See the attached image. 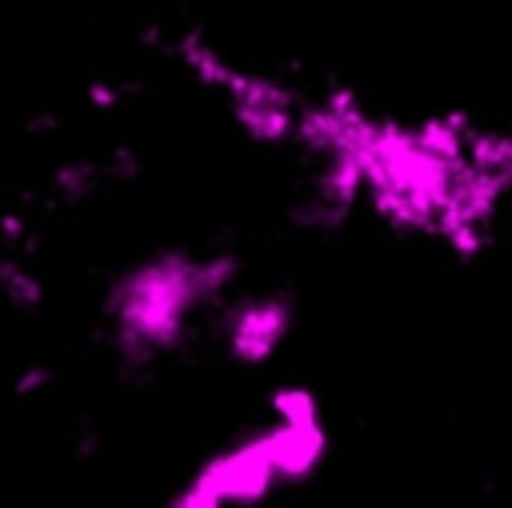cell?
<instances>
[{
    "label": "cell",
    "mask_w": 512,
    "mask_h": 508,
    "mask_svg": "<svg viewBox=\"0 0 512 508\" xmlns=\"http://www.w3.org/2000/svg\"><path fill=\"white\" fill-rule=\"evenodd\" d=\"M292 136L324 156L320 184L332 200L344 204L364 188L388 220L440 236L456 252L484 244L512 172L508 140L496 132H476L460 116L376 120L348 92L300 104Z\"/></svg>",
    "instance_id": "cell-1"
},
{
    "label": "cell",
    "mask_w": 512,
    "mask_h": 508,
    "mask_svg": "<svg viewBox=\"0 0 512 508\" xmlns=\"http://www.w3.org/2000/svg\"><path fill=\"white\" fill-rule=\"evenodd\" d=\"M236 276L232 256L196 260L188 252H164L132 264L108 292V320L116 348L128 360H148L172 348L188 316L212 300Z\"/></svg>",
    "instance_id": "cell-2"
},
{
    "label": "cell",
    "mask_w": 512,
    "mask_h": 508,
    "mask_svg": "<svg viewBox=\"0 0 512 508\" xmlns=\"http://www.w3.org/2000/svg\"><path fill=\"white\" fill-rule=\"evenodd\" d=\"M276 420L260 436L212 456L188 488L176 496L180 508H216L232 500H256L276 480L308 476L324 456V428L316 400L304 388H284L276 400Z\"/></svg>",
    "instance_id": "cell-3"
},
{
    "label": "cell",
    "mask_w": 512,
    "mask_h": 508,
    "mask_svg": "<svg viewBox=\"0 0 512 508\" xmlns=\"http://www.w3.org/2000/svg\"><path fill=\"white\" fill-rule=\"evenodd\" d=\"M180 56L188 60V68H192L204 84L228 92V108H232L236 124H240L252 140H284V136H292L296 116H300V100H296L292 92H284L280 84H272V80H264V76H252V72L232 68L228 60H220V56H216L204 40H196V36H184Z\"/></svg>",
    "instance_id": "cell-4"
},
{
    "label": "cell",
    "mask_w": 512,
    "mask_h": 508,
    "mask_svg": "<svg viewBox=\"0 0 512 508\" xmlns=\"http://www.w3.org/2000/svg\"><path fill=\"white\" fill-rule=\"evenodd\" d=\"M288 328H292V308H288V300L264 296V300L244 304V308L232 316L228 344H232V352H236L240 360L260 364V360H268V356L280 348V340L288 336Z\"/></svg>",
    "instance_id": "cell-5"
}]
</instances>
